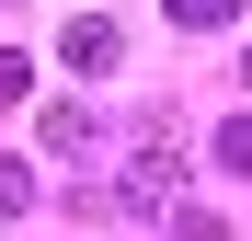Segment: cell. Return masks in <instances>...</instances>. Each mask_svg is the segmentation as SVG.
Masks as SVG:
<instances>
[{
    "label": "cell",
    "mask_w": 252,
    "mask_h": 241,
    "mask_svg": "<svg viewBox=\"0 0 252 241\" xmlns=\"http://www.w3.org/2000/svg\"><path fill=\"white\" fill-rule=\"evenodd\" d=\"M58 46H69V69H115V58H126V34H115L103 12H80V23L58 34Z\"/></svg>",
    "instance_id": "3957f363"
},
{
    "label": "cell",
    "mask_w": 252,
    "mask_h": 241,
    "mask_svg": "<svg viewBox=\"0 0 252 241\" xmlns=\"http://www.w3.org/2000/svg\"><path fill=\"white\" fill-rule=\"evenodd\" d=\"M34 127H46V149H58V161H92V149H103V115H92V103H46Z\"/></svg>",
    "instance_id": "7a4b0ae2"
},
{
    "label": "cell",
    "mask_w": 252,
    "mask_h": 241,
    "mask_svg": "<svg viewBox=\"0 0 252 241\" xmlns=\"http://www.w3.org/2000/svg\"><path fill=\"white\" fill-rule=\"evenodd\" d=\"M172 241H229V230H218V218H184V230H172Z\"/></svg>",
    "instance_id": "ba28073f"
},
{
    "label": "cell",
    "mask_w": 252,
    "mask_h": 241,
    "mask_svg": "<svg viewBox=\"0 0 252 241\" xmlns=\"http://www.w3.org/2000/svg\"><path fill=\"white\" fill-rule=\"evenodd\" d=\"M34 207V172H23V161H0V218H23Z\"/></svg>",
    "instance_id": "8992f818"
},
{
    "label": "cell",
    "mask_w": 252,
    "mask_h": 241,
    "mask_svg": "<svg viewBox=\"0 0 252 241\" xmlns=\"http://www.w3.org/2000/svg\"><path fill=\"white\" fill-rule=\"evenodd\" d=\"M23 92H34V58H23V46H0V103H23Z\"/></svg>",
    "instance_id": "52a82bcc"
},
{
    "label": "cell",
    "mask_w": 252,
    "mask_h": 241,
    "mask_svg": "<svg viewBox=\"0 0 252 241\" xmlns=\"http://www.w3.org/2000/svg\"><path fill=\"white\" fill-rule=\"evenodd\" d=\"M172 23H195V34H218V23H241V0H160Z\"/></svg>",
    "instance_id": "277c9868"
},
{
    "label": "cell",
    "mask_w": 252,
    "mask_h": 241,
    "mask_svg": "<svg viewBox=\"0 0 252 241\" xmlns=\"http://www.w3.org/2000/svg\"><path fill=\"white\" fill-rule=\"evenodd\" d=\"M218 172H252V115H229V127H218Z\"/></svg>",
    "instance_id": "5b68a950"
},
{
    "label": "cell",
    "mask_w": 252,
    "mask_h": 241,
    "mask_svg": "<svg viewBox=\"0 0 252 241\" xmlns=\"http://www.w3.org/2000/svg\"><path fill=\"white\" fill-rule=\"evenodd\" d=\"M115 207L126 218H184V149L172 138H138L126 172H115Z\"/></svg>",
    "instance_id": "6da1fadb"
},
{
    "label": "cell",
    "mask_w": 252,
    "mask_h": 241,
    "mask_svg": "<svg viewBox=\"0 0 252 241\" xmlns=\"http://www.w3.org/2000/svg\"><path fill=\"white\" fill-rule=\"evenodd\" d=\"M241 69H252V58H241Z\"/></svg>",
    "instance_id": "9c48e42d"
}]
</instances>
